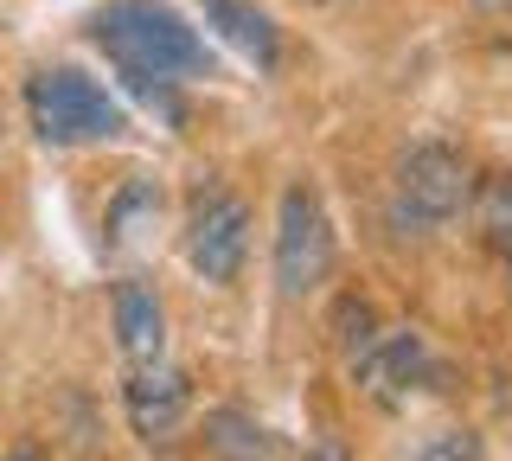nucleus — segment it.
Returning <instances> with one entry per match:
<instances>
[{
	"mask_svg": "<svg viewBox=\"0 0 512 461\" xmlns=\"http://www.w3.org/2000/svg\"><path fill=\"white\" fill-rule=\"evenodd\" d=\"M90 39L122 65V77H154V84H186V77H212L218 52L205 45L173 7L160 0H116L90 20Z\"/></svg>",
	"mask_w": 512,
	"mask_h": 461,
	"instance_id": "1",
	"label": "nucleus"
},
{
	"mask_svg": "<svg viewBox=\"0 0 512 461\" xmlns=\"http://www.w3.org/2000/svg\"><path fill=\"white\" fill-rule=\"evenodd\" d=\"M474 199V167L455 141H410L391 167V225L404 237H436L448 231Z\"/></svg>",
	"mask_w": 512,
	"mask_h": 461,
	"instance_id": "2",
	"label": "nucleus"
},
{
	"mask_svg": "<svg viewBox=\"0 0 512 461\" xmlns=\"http://www.w3.org/2000/svg\"><path fill=\"white\" fill-rule=\"evenodd\" d=\"M26 116L39 141L52 148H77V141H116L128 129L122 103L109 97L96 77H84L77 65H45L26 77Z\"/></svg>",
	"mask_w": 512,
	"mask_h": 461,
	"instance_id": "3",
	"label": "nucleus"
},
{
	"mask_svg": "<svg viewBox=\"0 0 512 461\" xmlns=\"http://www.w3.org/2000/svg\"><path fill=\"white\" fill-rule=\"evenodd\" d=\"M333 276V218L327 199L308 180L282 186L276 199V289L288 301H308Z\"/></svg>",
	"mask_w": 512,
	"mask_h": 461,
	"instance_id": "4",
	"label": "nucleus"
},
{
	"mask_svg": "<svg viewBox=\"0 0 512 461\" xmlns=\"http://www.w3.org/2000/svg\"><path fill=\"white\" fill-rule=\"evenodd\" d=\"M186 263L199 269L205 282H237L250 257V205L231 193V186H199L186 205V231H180Z\"/></svg>",
	"mask_w": 512,
	"mask_h": 461,
	"instance_id": "5",
	"label": "nucleus"
},
{
	"mask_svg": "<svg viewBox=\"0 0 512 461\" xmlns=\"http://www.w3.org/2000/svg\"><path fill=\"white\" fill-rule=\"evenodd\" d=\"M352 385L378 410H404L423 385H436V353L416 327H378V340L352 359Z\"/></svg>",
	"mask_w": 512,
	"mask_h": 461,
	"instance_id": "6",
	"label": "nucleus"
},
{
	"mask_svg": "<svg viewBox=\"0 0 512 461\" xmlns=\"http://www.w3.org/2000/svg\"><path fill=\"white\" fill-rule=\"evenodd\" d=\"M122 410H128V429H135L141 442H167V436H180V423L192 410V378L167 359L141 365L122 385Z\"/></svg>",
	"mask_w": 512,
	"mask_h": 461,
	"instance_id": "7",
	"label": "nucleus"
},
{
	"mask_svg": "<svg viewBox=\"0 0 512 461\" xmlns=\"http://www.w3.org/2000/svg\"><path fill=\"white\" fill-rule=\"evenodd\" d=\"M109 308H116V346L128 359V372L167 359V301L148 276H122L109 289Z\"/></svg>",
	"mask_w": 512,
	"mask_h": 461,
	"instance_id": "8",
	"label": "nucleus"
},
{
	"mask_svg": "<svg viewBox=\"0 0 512 461\" xmlns=\"http://www.w3.org/2000/svg\"><path fill=\"white\" fill-rule=\"evenodd\" d=\"M199 436H205V455L212 461H295L282 429H269L263 417H250V410H237V404L205 410Z\"/></svg>",
	"mask_w": 512,
	"mask_h": 461,
	"instance_id": "9",
	"label": "nucleus"
},
{
	"mask_svg": "<svg viewBox=\"0 0 512 461\" xmlns=\"http://www.w3.org/2000/svg\"><path fill=\"white\" fill-rule=\"evenodd\" d=\"M160 212H167L160 180H148V173H128L116 193H109V205H103V250H109V257L141 250V244H148V231L160 225Z\"/></svg>",
	"mask_w": 512,
	"mask_h": 461,
	"instance_id": "10",
	"label": "nucleus"
},
{
	"mask_svg": "<svg viewBox=\"0 0 512 461\" xmlns=\"http://www.w3.org/2000/svg\"><path fill=\"white\" fill-rule=\"evenodd\" d=\"M199 7H205V26H218V33L231 39L256 71L282 65V33H276V20H269L256 0H199Z\"/></svg>",
	"mask_w": 512,
	"mask_h": 461,
	"instance_id": "11",
	"label": "nucleus"
},
{
	"mask_svg": "<svg viewBox=\"0 0 512 461\" xmlns=\"http://www.w3.org/2000/svg\"><path fill=\"white\" fill-rule=\"evenodd\" d=\"M480 225H487L493 250H500V257L512 263V167L487 186V193H480Z\"/></svg>",
	"mask_w": 512,
	"mask_h": 461,
	"instance_id": "12",
	"label": "nucleus"
},
{
	"mask_svg": "<svg viewBox=\"0 0 512 461\" xmlns=\"http://www.w3.org/2000/svg\"><path fill=\"white\" fill-rule=\"evenodd\" d=\"M480 455H487V442L474 429H436L423 449H410V461H480Z\"/></svg>",
	"mask_w": 512,
	"mask_h": 461,
	"instance_id": "13",
	"label": "nucleus"
},
{
	"mask_svg": "<svg viewBox=\"0 0 512 461\" xmlns=\"http://www.w3.org/2000/svg\"><path fill=\"white\" fill-rule=\"evenodd\" d=\"M333 327H340V346H346V359H359L365 346L378 340V314H372V301H340Z\"/></svg>",
	"mask_w": 512,
	"mask_h": 461,
	"instance_id": "14",
	"label": "nucleus"
},
{
	"mask_svg": "<svg viewBox=\"0 0 512 461\" xmlns=\"http://www.w3.org/2000/svg\"><path fill=\"white\" fill-rule=\"evenodd\" d=\"M308 461H352V455H346V442H340V436H320L314 449H308Z\"/></svg>",
	"mask_w": 512,
	"mask_h": 461,
	"instance_id": "15",
	"label": "nucleus"
},
{
	"mask_svg": "<svg viewBox=\"0 0 512 461\" xmlns=\"http://www.w3.org/2000/svg\"><path fill=\"white\" fill-rule=\"evenodd\" d=\"M7 461H45V449H39V442H20V449H13Z\"/></svg>",
	"mask_w": 512,
	"mask_h": 461,
	"instance_id": "16",
	"label": "nucleus"
},
{
	"mask_svg": "<svg viewBox=\"0 0 512 461\" xmlns=\"http://www.w3.org/2000/svg\"><path fill=\"white\" fill-rule=\"evenodd\" d=\"M474 13H512V0H474Z\"/></svg>",
	"mask_w": 512,
	"mask_h": 461,
	"instance_id": "17",
	"label": "nucleus"
},
{
	"mask_svg": "<svg viewBox=\"0 0 512 461\" xmlns=\"http://www.w3.org/2000/svg\"><path fill=\"white\" fill-rule=\"evenodd\" d=\"M0 148H7V122H0Z\"/></svg>",
	"mask_w": 512,
	"mask_h": 461,
	"instance_id": "18",
	"label": "nucleus"
},
{
	"mask_svg": "<svg viewBox=\"0 0 512 461\" xmlns=\"http://www.w3.org/2000/svg\"><path fill=\"white\" fill-rule=\"evenodd\" d=\"M327 7H340V0H327Z\"/></svg>",
	"mask_w": 512,
	"mask_h": 461,
	"instance_id": "19",
	"label": "nucleus"
}]
</instances>
